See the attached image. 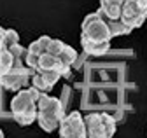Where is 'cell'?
<instances>
[{"mask_svg":"<svg viewBox=\"0 0 147 138\" xmlns=\"http://www.w3.org/2000/svg\"><path fill=\"white\" fill-rule=\"evenodd\" d=\"M37 107H39V110H47V112H53V114H56L60 117H65V110H63V103L60 98L56 96H49L46 93H42L40 100L37 101Z\"/></svg>","mask_w":147,"mask_h":138,"instance_id":"7","label":"cell"},{"mask_svg":"<svg viewBox=\"0 0 147 138\" xmlns=\"http://www.w3.org/2000/svg\"><path fill=\"white\" fill-rule=\"evenodd\" d=\"M12 66H14V56H12L11 51L5 47V49L0 51V77L9 74L12 70Z\"/></svg>","mask_w":147,"mask_h":138,"instance_id":"13","label":"cell"},{"mask_svg":"<svg viewBox=\"0 0 147 138\" xmlns=\"http://www.w3.org/2000/svg\"><path fill=\"white\" fill-rule=\"evenodd\" d=\"M58 131H60L61 138H88L84 117L81 115V112L67 114L63 117V121H61Z\"/></svg>","mask_w":147,"mask_h":138,"instance_id":"4","label":"cell"},{"mask_svg":"<svg viewBox=\"0 0 147 138\" xmlns=\"http://www.w3.org/2000/svg\"><path fill=\"white\" fill-rule=\"evenodd\" d=\"M81 37H86L89 40L95 42H110L112 40V35H110V28L107 19L102 16L100 11L88 14L82 25H81Z\"/></svg>","mask_w":147,"mask_h":138,"instance_id":"1","label":"cell"},{"mask_svg":"<svg viewBox=\"0 0 147 138\" xmlns=\"http://www.w3.org/2000/svg\"><path fill=\"white\" fill-rule=\"evenodd\" d=\"M37 40H39V44L42 46V49H44V53H46V51H47V47H49V44H51V37H47V35H42V37H39V39H37Z\"/></svg>","mask_w":147,"mask_h":138,"instance_id":"22","label":"cell"},{"mask_svg":"<svg viewBox=\"0 0 147 138\" xmlns=\"http://www.w3.org/2000/svg\"><path fill=\"white\" fill-rule=\"evenodd\" d=\"M109 23V28H110V35L114 37H123V35H128L131 33V28L128 26L126 23H123L121 19H107Z\"/></svg>","mask_w":147,"mask_h":138,"instance_id":"12","label":"cell"},{"mask_svg":"<svg viewBox=\"0 0 147 138\" xmlns=\"http://www.w3.org/2000/svg\"><path fill=\"white\" fill-rule=\"evenodd\" d=\"M102 123H103V126H105L107 135L112 138V136H114V133H116V119L110 115V114L102 112Z\"/></svg>","mask_w":147,"mask_h":138,"instance_id":"15","label":"cell"},{"mask_svg":"<svg viewBox=\"0 0 147 138\" xmlns=\"http://www.w3.org/2000/svg\"><path fill=\"white\" fill-rule=\"evenodd\" d=\"M84 124L88 138H110L102 123V112H89L88 115H84Z\"/></svg>","mask_w":147,"mask_h":138,"instance_id":"5","label":"cell"},{"mask_svg":"<svg viewBox=\"0 0 147 138\" xmlns=\"http://www.w3.org/2000/svg\"><path fill=\"white\" fill-rule=\"evenodd\" d=\"M9 51L12 53L14 60H21V61H25V60H26V54H28V47H23L21 44H16V46L9 47Z\"/></svg>","mask_w":147,"mask_h":138,"instance_id":"19","label":"cell"},{"mask_svg":"<svg viewBox=\"0 0 147 138\" xmlns=\"http://www.w3.org/2000/svg\"><path fill=\"white\" fill-rule=\"evenodd\" d=\"M81 46L84 49V53L89 56H103L110 49V42H95L86 37H81Z\"/></svg>","mask_w":147,"mask_h":138,"instance_id":"9","label":"cell"},{"mask_svg":"<svg viewBox=\"0 0 147 138\" xmlns=\"http://www.w3.org/2000/svg\"><path fill=\"white\" fill-rule=\"evenodd\" d=\"M60 60L65 63V65H74L77 61V53H76V49L70 47V46H65L63 51H61V54H60Z\"/></svg>","mask_w":147,"mask_h":138,"instance_id":"14","label":"cell"},{"mask_svg":"<svg viewBox=\"0 0 147 138\" xmlns=\"http://www.w3.org/2000/svg\"><path fill=\"white\" fill-rule=\"evenodd\" d=\"M4 42H5V47H12L16 44H20V33L12 28H5V37H4Z\"/></svg>","mask_w":147,"mask_h":138,"instance_id":"16","label":"cell"},{"mask_svg":"<svg viewBox=\"0 0 147 138\" xmlns=\"http://www.w3.org/2000/svg\"><path fill=\"white\" fill-rule=\"evenodd\" d=\"M63 117L53 114V112H47V110H39V117H37V124H39L46 133H53L56 131L61 124Z\"/></svg>","mask_w":147,"mask_h":138,"instance_id":"8","label":"cell"},{"mask_svg":"<svg viewBox=\"0 0 147 138\" xmlns=\"http://www.w3.org/2000/svg\"><path fill=\"white\" fill-rule=\"evenodd\" d=\"M33 105H37V103L33 101V98H32L28 88H26V89H21V91H18V93L14 94V98L11 100V112H12V117L23 114L25 110L32 109Z\"/></svg>","mask_w":147,"mask_h":138,"instance_id":"6","label":"cell"},{"mask_svg":"<svg viewBox=\"0 0 147 138\" xmlns=\"http://www.w3.org/2000/svg\"><path fill=\"white\" fill-rule=\"evenodd\" d=\"M0 28H2V26H0Z\"/></svg>","mask_w":147,"mask_h":138,"instance_id":"25","label":"cell"},{"mask_svg":"<svg viewBox=\"0 0 147 138\" xmlns=\"http://www.w3.org/2000/svg\"><path fill=\"white\" fill-rule=\"evenodd\" d=\"M32 86H35V88H37V89H40L42 93L49 91V86L46 84V80H44V77H42L40 72H37V74L32 77Z\"/></svg>","mask_w":147,"mask_h":138,"instance_id":"20","label":"cell"},{"mask_svg":"<svg viewBox=\"0 0 147 138\" xmlns=\"http://www.w3.org/2000/svg\"><path fill=\"white\" fill-rule=\"evenodd\" d=\"M37 117H39V107L33 105L32 109L25 110L23 114L14 115V121H16V123L20 124V126H30V124H33L35 121H37Z\"/></svg>","mask_w":147,"mask_h":138,"instance_id":"11","label":"cell"},{"mask_svg":"<svg viewBox=\"0 0 147 138\" xmlns=\"http://www.w3.org/2000/svg\"><path fill=\"white\" fill-rule=\"evenodd\" d=\"M42 74V77H44V80H46V84L49 86V89H53L54 88V84H56L60 79H61V75L56 72V70H49V72H40Z\"/></svg>","mask_w":147,"mask_h":138,"instance_id":"17","label":"cell"},{"mask_svg":"<svg viewBox=\"0 0 147 138\" xmlns=\"http://www.w3.org/2000/svg\"><path fill=\"white\" fill-rule=\"evenodd\" d=\"M37 74V70H32L26 65L25 66H20V68H12V70L5 75L0 77V86L7 91H21L25 86L28 84L30 77H33Z\"/></svg>","mask_w":147,"mask_h":138,"instance_id":"3","label":"cell"},{"mask_svg":"<svg viewBox=\"0 0 147 138\" xmlns=\"http://www.w3.org/2000/svg\"><path fill=\"white\" fill-rule=\"evenodd\" d=\"M0 138H5V135H4V131L0 129Z\"/></svg>","mask_w":147,"mask_h":138,"instance_id":"24","label":"cell"},{"mask_svg":"<svg viewBox=\"0 0 147 138\" xmlns=\"http://www.w3.org/2000/svg\"><path fill=\"white\" fill-rule=\"evenodd\" d=\"M61 60L60 56H54L49 53H42L39 58V72H49V70H56L60 66Z\"/></svg>","mask_w":147,"mask_h":138,"instance_id":"10","label":"cell"},{"mask_svg":"<svg viewBox=\"0 0 147 138\" xmlns=\"http://www.w3.org/2000/svg\"><path fill=\"white\" fill-rule=\"evenodd\" d=\"M65 46H67V44H65V42H61L60 39H53V40H51V44H49V47H47V51H46V53H49V54H54V56H60Z\"/></svg>","mask_w":147,"mask_h":138,"instance_id":"18","label":"cell"},{"mask_svg":"<svg viewBox=\"0 0 147 138\" xmlns=\"http://www.w3.org/2000/svg\"><path fill=\"white\" fill-rule=\"evenodd\" d=\"M100 2H110V4H117V5L123 7V4L126 2V0H100Z\"/></svg>","mask_w":147,"mask_h":138,"instance_id":"23","label":"cell"},{"mask_svg":"<svg viewBox=\"0 0 147 138\" xmlns=\"http://www.w3.org/2000/svg\"><path fill=\"white\" fill-rule=\"evenodd\" d=\"M28 53H33V54H42L44 53V49H42V46L39 44V40H33L30 46H28Z\"/></svg>","mask_w":147,"mask_h":138,"instance_id":"21","label":"cell"},{"mask_svg":"<svg viewBox=\"0 0 147 138\" xmlns=\"http://www.w3.org/2000/svg\"><path fill=\"white\" fill-rule=\"evenodd\" d=\"M147 19V0H126L123 4L121 21L126 23L131 30L140 28Z\"/></svg>","mask_w":147,"mask_h":138,"instance_id":"2","label":"cell"}]
</instances>
